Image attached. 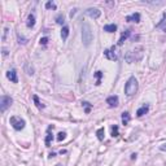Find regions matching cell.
Segmentation results:
<instances>
[{
	"instance_id": "1",
	"label": "cell",
	"mask_w": 166,
	"mask_h": 166,
	"mask_svg": "<svg viewBox=\"0 0 166 166\" xmlns=\"http://www.w3.org/2000/svg\"><path fill=\"white\" fill-rule=\"evenodd\" d=\"M82 39H83V43H84V46L86 47H88L90 44H91V42L93 39L92 29L87 22H84L83 26H82Z\"/></svg>"
},
{
	"instance_id": "2",
	"label": "cell",
	"mask_w": 166,
	"mask_h": 166,
	"mask_svg": "<svg viewBox=\"0 0 166 166\" xmlns=\"http://www.w3.org/2000/svg\"><path fill=\"white\" fill-rule=\"evenodd\" d=\"M136 91H138V81L135 79V77L129 78L127 83L125 86V93L127 96H132L136 93Z\"/></svg>"
},
{
	"instance_id": "3",
	"label": "cell",
	"mask_w": 166,
	"mask_h": 166,
	"mask_svg": "<svg viewBox=\"0 0 166 166\" xmlns=\"http://www.w3.org/2000/svg\"><path fill=\"white\" fill-rule=\"evenodd\" d=\"M12 97L11 96H7V95H3L1 97H0V110L1 112H5L8 109V108L12 105Z\"/></svg>"
},
{
	"instance_id": "4",
	"label": "cell",
	"mask_w": 166,
	"mask_h": 166,
	"mask_svg": "<svg viewBox=\"0 0 166 166\" xmlns=\"http://www.w3.org/2000/svg\"><path fill=\"white\" fill-rule=\"evenodd\" d=\"M11 125L14 130H22L25 127V121L21 119L20 117H11Z\"/></svg>"
},
{
	"instance_id": "5",
	"label": "cell",
	"mask_w": 166,
	"mask_h": 166,
	"mask_svg": "<svg viewBox=\"0 0 166 166\" xmlns=\"http://www.w3.org/2000/svg\"><path fill=\"white\" fill-rule=\"evenodd\" d=\"M86 14L88 17H91V18L96 20V18H99V17L101 16V12L99 11L97 8H88V9L86 11Z\"/></svg>"
},
{
	"instance_id": "6",
	"label": "cell",
	"mask_w": 166,
	"mask_h": 166,
	"mask_svg": "<svg viewBox=\"0 0 166 166\" xmlns=\"http://www.w3.org/2000/svg\"><path fill=\"white\" fill-rule=\"evenodd\" d=\"M104 56L107 57L108 60H112V61H116V60L118 59L117 53L114 52V47H112L110 49H105V51H104Z\"/></svg>"
},
{
	"instance_id": "7",
	"label": "cell",
	"mask_w": 166,
	"mask_h": 166,
	"mask_svg": "<svg viewBox=\"0 0 166 166\" xmlns=\"http://www.w3.org/2000/svg\"><path fill=\"white\" fill-rule=\"evenodd\" d=\"M118 102H119V99H118V96H116V95L109 96V97L107 99V104L109 105L110 108H116V107H118Z\"/></svg>"
},
{
	"instance_id": "8",
	"label": "cell",
	"mask_w": 166,
	"mask_h": 166,
	"mask_svg": "<svg viewBox=\"0 0 166 166\" xmlns=\"http://www.w3.org/2000/svg\"><path fill=\"white\" fill-rule=\"evenodd\" d=\"M7 78L11 81V82H13V83H17V82H18L17 73H16V70H14V69H12V70L8 71V73H7Z\"/></svg>"
},
{
	"instance_id": "9",
	"label": "cell",
	"mask_w": 166,
	"mask_h": 166,
	"mask_svg": "<svg viewBox=\"0 0 166 166\" xmlns=\"http://www.w3.org/2000/svg\"><path fill=\"white\" fill-rule=\"evenodd\" d=\"M126 21H129V22H140V14L139 13L130 14V16L126 17Z\"/></svg>"
},
{
	"instance_id": "10",
	"label": "cell",
	"mask_w": 166,
	"mask_h": 166,
	"mask_svg": "<svg viewBox=\"0 0 166 166\" xmlns=\"http://www.w3.org/2000/svg\"><path fill=\"white\" fill-rule=\"evenodd\" d=\"M148 110H149V107L144 104L143 107H140V108H139V109L136 110V116H138V117H143L146 113H148Z\"/></svg>"
},
{
	"instance_id": "11",
	"label": "cell",
	"mask_w": 166,
	"mask_h": 166,
	"mask_svg": "<svg viewBox=\"0 0 166 166\" xmlns=\"http://www.w3.org/2000/svg\"><path fill=\"white\" fill-rule=\"evenodd\" d=\"M130 34H131V30H127V31H125L122 35H121V38H119V40H118V46H122L123 42H125L126 39L130 37Z\"/></svg>"
},
{
	"instance_id": "12",
	"label": "cell",
	"mask_w": 166,
	"mask_h": 166,
	"mask_svg": "<svg viewBox=\"0 0 166 166\" xmlns=\"http://www.w3.org/2000/svg\"><path fill=\"white\" fill-rule=\"evenodd\" d=\"M26 25H28V28H34V25H35V16L34 14H29V17H28V22H26Z\"/></svg>"
},
{
	"instance_id": "13",
	"label": "cell",
	"mask_w": 166,
	"mask_h": 166,
	"mask_svg": "<svg viewBox=\"0 0 166 166\" xmlns=\"http://www.w3.org/2000/svg\"><path fill=\"white\" fill-rule=\"evenodd\" d=\"M117 30V25H114V23H110V25H105L104 26V31L107 32H114Z\"/></svg>"
},
{
	"instance_id": "14",
	"label": "cell",
	"mask_w": 166,
	"mask_h": 166,
	"mask_svg": "<svg viewBox=\"0 0 166 166\" xmlns=\"http://www.w3.org/2000/svg\"><path fill=\"white\" fill-rule=\"evenodd\" d=\"M69 37V28L68 26H64L61 30V38H62V40H66Z\"/></svg>"
},
{
	"instance_id": "15",
	"label": "cell",
	"mask_w": 166,
	"mask_h": 166,
	"mask_svg": "<svg viewBox=\"0 0 166 166\" xmlns=\"http://www.w3.org/2000/svg\"><path fill=\"white\" fill-rule=\"evenodd\" d=\"M129 122H130L129 112H123V113H122V123H123V125H129Z\"/></svg>"
},
{
	"instance_id": "16",
	"label": "cell",
	"mask_w": 166,
	"mask_h": 166,
	"mask_svg": "<svg viewBox=\"0 0 166 166\" xmlns=\"http://www.w3.org/2000/svg\"><path fill=\"white\" fill-rule=\"evenodd\" d=\"M104 134H105L104 127H101V129H99V130H97L96 135H97V139H99V140H104Z\"/></svg>"
},
{
	"instance_id": "17",
	"label": "cell",
	"mask_w": 166,
	"mask_h": 166,
	"mask_svg": "<svg viewBox=\"0 0 166 166\" xmlns=\"http://www.w3.org/2000/svg\"><path fill=\"white\" fill-rule=\"evenodd\" d=\"M118 126H117V125H114L113 126V127H112V136H118Z\"/></svg>"
},
{
	"instance_id": "18",
	"label": "cell",
	"mask_w": 166,
	"mask_h": 166,
	"mask_svg": "<svg viewBox=\"0 0 166 166\" xmlns=\"http://www.w3.org/2000/svg\"><path fill=\"white\" fill-rule=\"evenodd\" d=\"M52 139H53L52 134H51V132H48V134H47V136H46V146H47V147H49L51 140H52Z\"/></svg>"
},
{
	"instance_id": "19",
	"label": "cell",
	"mask_w": 166,
	"mask_h": 166,
	"mask_svg": "<svg viewBox=\"0 0 166 166\" xmlns=\"http://www.w3.org/2000/svg\"><path fill=\"white\" fill-rule=\"evenodd\" d=\"M95 77L97 78V81H96V86H99L101 82H100V78L102 77V71H96V74H95Z\"/></svg>"
},
{
	"instance_id": "20",
	"label": "cell",
	"mask_w": 166,
	"mask_h": 166,
	"mask_svg": "<svg viewBox=\"0 0 166 166\" xmlns=\"http://www.w3.org/2000/svg\"><path fill=\"white\" fill-rule=\"evenodd\" d=\"M82 105L83 107H86V113H90V110H91V104L87 102V101H84V102H82Z\"/></svg>"
},
{
	"instance_id": "21",
	"label": "cell",
	"mask_w": 166,
	"mask_h": 166,
	"mask_svg": "<svg viewBox=\"0 0 166 166\" xmlns=\"http://www.w3.org/2000/svg\"><path fill=\"white\" fill-rule=\"evenodd\" d=\"M34 101H35V104H37V107L39 108V109H42V108H44V105H43V104H40V102H39V99H38V96H34Z\"/></svg>"
},
{
	"instance_id": "22",
	"label": "cell",
	"mask_w": 166,
	"mask_h": 166,
	"mask_svg": "<svg viewBox=\"0 0 166 166\" xmlns=\"http://www.w3.org/2000/svg\"><path fill=\"white\" fill-rule=\"evenodd\" d=\"M46 8L47 9H49V8H53V9H56V4L53 1H48L46 4Z\"/></svg>"
},
{
	"instance_id": "23",
	"label": "cell",
	"mask_w": 166,
	"mask_h": 166,
	"mask_svg": "<svg viewBox=\"0 0 166 166\" xmlns=\"http://www.w3.org/2000/svg\"><path fill=\"white\" fill-rule=\"evenodd\" d=\"M65 138H66V134H65V132H60V134L57 135V140H59V141H62Z\"/></svg>"
},
{
	"instance_id": "24",
	"label": "cell",
	"mask_w": 166,
	"mask_h": 166,
	"mask_svg": "<svg viewBox=\"0 0 166 166\" xmlns=\"http://www.w3.org/2000/svg\"><path fill=\"white\" fill-rule=\"evenodd\" d=\"M56 22L59 23V25H62V23H64V16H61V14H60V16H57Z\"/></svg>"
},
{
	"instance_id": "25",
	"label": "cell",
	"mask_w": 166,
	"mask_h": 166,
	"mask_svg": "<svg viewBox=\"0 0 166 166\" xmlns=\"http://www.w3.org/2000/svg\"><path fill=\"white\" fill-rule=\"evenodd\" d=\"M47 42H48V38H47V37H44V38L40 39V44H44V46H46Z\"/></svg>"
},
{
	"instance_id": "26",
	"label": "cell",
	"mask_w": 166,
	"mask_h": 166,
	"mask_svg": "<svg viewBox=\"0 0 166 166\" xmlns=\"http://www.w3.org/2000/svg\"><path fill=\"white\" fill-rule=\"evenodd\" d=\"M18 40H20V43H22V44H25L26 43V39H23V38H21L20 35H18Z\"/></svg>"
},
{
	"instance_id": "27",
	"label": "cell",
	"mask_w": 166,
	"mask_h": 166,
	"mask_svg": "<svg viewBox=\"0 0 166 166\" xmlns=\"http://www.w3.org/2000/svg\"><path fill=\"white\" fill-rule=\"evenodd\" d=\"M160 149L164 150V152H166V143H165V144H162V146H160Z\"/></svg>"
},
{
	"instance_id": "28",
	"label": "cell",
	"mask_w": 166,
	"mask_h": 166,
	"mask_svg": "<svg viewBox=\"0 0 166 166\" xmlns=\"http://www.w3.org/2000/svg\"><path fill=\"white\" fill-rule=\"evenodd\" d=\"M74 14H75V9L70 12V17H71V18H73V16H74Z\"/></svg>"
},
{
	"instance_id": "29",
	"label": "cell",
	"mask_w": 166,
	"mask_h": 166,
	"mask_svg": "<svg viewBox=\"0 0 166 166\" xmlns=\"http://www.w3.org/2000/svg\"><path fill=\"white\" fill-rule=\"evenodd\" d=\"M56 166H62V165H61V164H59V165H56Z\"/></svg>"
}]
</instances>
